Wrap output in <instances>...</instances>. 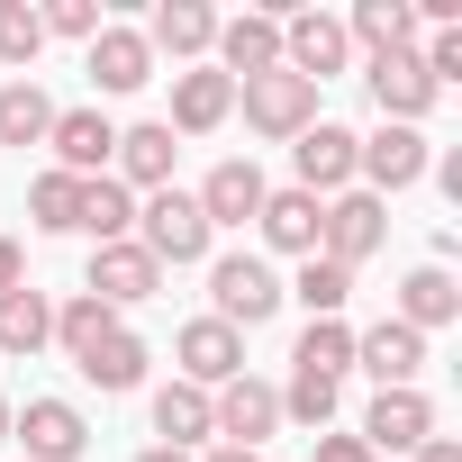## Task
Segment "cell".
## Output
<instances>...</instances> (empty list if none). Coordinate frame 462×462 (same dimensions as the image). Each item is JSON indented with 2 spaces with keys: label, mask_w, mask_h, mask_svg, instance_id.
Returning a JSON list of instances; mask_svg holds the SVG:
<instances>
[{
  "label": "cell",
  "mask_w": 462,
  "mask_h": 462,
  "mask_svg": "<svg viewBox=\"0 0 462 462\" xmlns=\"http://www.w3.org/2000/svg\"><path fill=\"white\" fill-rule=\"evenodd\" d=\"M309 381H345L354 372V336L336 327V318H309V336H300V354H291Z\"/></svg>",
  "instance_id": "cell-26"
},
{
  "label": "cell",
  "mask_w": 462,
  "mask_h": 462,
  "mask_svg": "<svg viewBox=\"0 0 462 462\" xmlns=\"http://www.w3.org/2000/svg\"><path fill=\"white\" fill-rule=\"evenodd\" d=\"M354 145H363L354 127H309V136H300V190H309V199L336 190V181L354 172Z\"/></svg>",
  "instance_id": "cell-19"
},
{
  "label": "cell",
  "mask_w": 462,
  "mask_h": 462,
  "mask_svg": "<svg viewBox=\"0 0 462 462\" xmlns=\"http://www.w3.org/2000/svg\"><path fill=\"white\" fill-rule=\"evenodd\" d=\"M109 327H118V318H109L100 300H73V309H55V336H64V354H73V363H82V354H91Z\"/></svg>",
  "instance_id": "cell-34"
},
{
  "label": "cell",
  "mask_w": 462,
  "mask_h": 462,
  "mask_svg": "<svg viewBox=\"0 0 462 462\" xmlns=\"http://www.w3.org/2000/svg\"><path fill=\"white\" fill-rule=\"evenodd\" d=\"M208 408H217V435H226V444H245V453H254V444L282 426V390H273V381H245V372L226 381Z\"/></svg>",
  "instance_id": "cell-4"
},
{
  "label": "cell",
  "mask_w": 462,
  "mask_h": 462,
  "mask_svg": "<svg viewBox=\"0 0 462 462\" xmlns=\"http://www.w3.org/2000/svg\"><path fill=\"white\" fill-rule=\"evenodd\" d=\"M0 291H19V245L0 236Z\"/></svg>",
  "instance_id": "cell-39"
},
{
  "label": "cell",
  "mask_w": 462,
  "mask_h": 462,
  "mask_svg": "<svg viewBox=\"0 0 462 462\" xmlns=\"http://www.w3.org/2000/svg\"><path fill=\"white\" fill-rule=\"evenodd\" d=\"M453 309H462V291H453V273H444V263H426V273L408 282V300H399V327H417V336H426V327H444Z\"/></svg>",
  "instance_id": "cell-25"
},
{
  "label": "cell",
  "mask_w": 462,
  "mask_h": 462,
  "mask_svg": "<svg viewBox=\"0 0 462 462\" xmlns=\"http://www.w3.org/2000/svg\"><path fill=\"white\" fill-rule=\"evenodd\" d=\"M181 372H190V390H226L245 372V345H236V327H217V318H199V327H181Z\"/></svg>",
  "instance_id": "cell-8"
},
{
  "label": "cell",
  "mask_w": 462,
  "mask_h": 462,
  "mask_svg": "<svg viewBox=\"0 0 462 462\" xmlns=\"http://www.w3.org/2000/svg\"><path fill=\"white\" fill-rule=\"evenodd\" d=\"M263 236L282 254H318V199L309 190H263Z\"/></svg>",
  "instance_id": "cell-22"
},
{
  "label": "cell",
  "mask_w": 462,
  "mask_h": 462,
  "mask_svg": "<svg viewBox=\"0 0 462 462\" xmlns=\"http://www.w3.org/2000/svg\"><path fill=\"white\" fill-rule=\"evenodd\" d=\"M46 336H55V309H46L28 282H19V291H0V354H37Z\"/></svg>",
  "instance_id": "cell-23"
},
{
  "label": "cell",
  "mask_w": 462,
  "mask_h": 462,
  "mask_svg": "<svg viewBox=\"0 0 462 462\" xmlns=\"http://www.w3.org/2000/svg\"><path fill=\"white\" fill-rule=\"evenodd\" d=\"M82 381H100V390H136V381H145V345H136L127 327H109V336L82 354Z\"/></svg>",
  "instance_id": "cell-24"
},
{
  "label": "cell",
  "mask_w": 462,
  "mask_h": 462,
  "mask_svg": "<svg viewBox=\"0 0 462 462\" xmlns=\"http://www.w3.org/2000/svg\"><path fill=\"white\" fill-rule=\"evenodd\" d=\"M91 82H100V91H136V82H154V46H145L136 28H100V37H91Z\"/></svg>",
  "instance_id": "cell-13"
},
{
  "label": "cell",
  "mask_w": 462,
  "mask_h": 462,
  "mask_svg": "<svg viewBox=\"0 0 462 462\" xmlns=\"http://www.w3.org/2000/svg\"><path fill=\"white\" fill-rule=\"evenodd\" d=\"M318 462H372V444H363V435H327V444H318Z\"/></svg>",
  "instance_id": "cell-37"
},
{
  "label": "cell",
  "mask_w": 462,
  "mask_h": 462,
  "mask_svg": "<svg viewBox=\"0 0 462 462\" xmlns=\"http://www.w3.org/2000/svg\"><path fill=\"white\" fill-rule=\"evenodd\" d=\"M46 28H55V37H100V10H91V0H55Z\"/></svg>",
  "instance_id": "cell-36"
},
{
  "label": "cell",
  "mask_w": 462,
  "mask_h": 462,
  "mask_svg": "<svg viewBox=\"0 0 462 462\" xmlns=\"http://www.w3.org/2000/svg\"><path fill=\"white\" fill-rule=\"evenodd\" d=\"M145 254L154 263H199L208 254V217H199L190 190H154L145 199Z\"/></svg>",
  "instance_id": "cell-3"
},
{
  "label": "cell",
  "mask_w": 462,
  "mask_h": 462,
  "mask_svg": "<svg viewBox=\"0 0 462 462\" xmlns=\"http://www.w3.org/2000/svg\"><path fill=\"white\" fill-rule=\"evenodd\" d=\"M354 37H363L372 55H408V37H417V10H399V0H363V10H354Z\"/></svg>",
  "instance_id": "cell-29"
},
{
  "label": "cell",
  "mask_w": 462,
  "mask_h": 462,
  "mask_svg": "<svg viewBox=\"0 0 462 462\" xmlns=\"http://www.w3.org/2000/svg\"><path fill=\"white\" fill-rule=\"evenodd\" d=\"M417 462H462V444H444V435H426V444H417Z\"/></svg>",
  "instance_id": "cell-38"
},
{
  "label": "cell",
  "mask_w": 462,
  "mask_h": 462,
  "mask_svg": "<svg viewBox=\"0 0 462 462\" xmlns=\"http://www.w3.org/2000/svg\"><path fill=\"white\" fill-rule=\"evenodd\" d=\"M217 46H226V82H254L282 64V19H226Z\"/></svg>",
  "instance_id": "cell-17"
},
{
  "label": "cell",
  "mask_w": 462,
  "mask_h": 462,
  "mask_svg": "<svg viewBox=\"0 0 462 462\" xmlns=\"http://www.w3.org/2000/svg\"><path fill=\"white\" fill-rule=\"evenodd\" d=\"M318 245H327V263H345V273H354V263L381 245V199H363V190H354V199L318 208Z\"/></svg>",
  "instance_id": "cell-7"
},
{
  "label": "cell",
  "mask_w": 462,
  "mask_h": 462,
  "mask_svg": "<svg viewBox=\"0 0 462 462\" xmlns=\"http://www.w3.org/2000/svg\"><path fill=\"white\" fill-rule=\"evenodd\" d=\"M354 363H372V372H381V390H408V372L426 363V336H417V327H399V318H381V327L354 345Z\"/></svg>",
  "instance_id": "cell-16"
},
{
  "label": "cell",
  "mask_w": 462,
  "mask_h": 462,
  "mask_svg": "<svg viewBox=\"0 0 462 462\" xmlns=\"http://www.w3.org/2000/svg\"><path fill=\"white\" fill-rule=\"evenodd\" d=\"M19 435H28V462H73V453L91 444V426H82V408H64V399H28V417H19Z\"/></svg>",
  "instance_id": "cell-11"
},
{
  "label": "cell",
  "mask_w": 462,
  "mask_h": 462,
  "mask_svg": "<svg viewBox=\"0 0 462 462\" xmlns=\"http://www.w3.org/2000/svg\"><path fill=\"white\" fill-rule=\"evenodd\" d=\"M217 37V19L199 10V0H163V10H154V46H172V55H199Z\"/></svg>",
  "instance_id": "cell-30"
},
{
  "label": "cell",
  "mask_w": 462,
  "mask_h": 462,
  "mask_svg": "<svg viewBox=\"0 0 462 462\" xmlns=\"http://www.w3.org/2000/svg\"><path fill=\"white\" fill-rule=\"evenodd\" d=\"M0 435H10V408H0Z\"/></svg>",
  "instance_id": "cell-42"
},
{
  "label": "cell",
  "mask_w": 462,
  "mask_h": 462,
  "mask_svg": "<svg viewBox=\"0 0 462 462\" xmlns=\"http://www.w3.org/2000/svg\"><path fill=\"white\" fill-rule=\"evenodd\" d=\"M154 273H163V263H154L145 245H127V236H118V245H100V254H91V300H100V309L154 300Z\"/></svg>",
  "instance_id": "cell-6"
},
{
  "label": "cell",
  "mask_w": 462,
  "mask_h": 462,
  "mask_svg": "<svg viewBox=\"0 0 462 462\" xmlns=\"http://www.w3.org/2000/svg\"><path fill=\"white\" fill-rule=\"evenodd\" d=\"M154 435L181 453V444H199V435H217V408H208V390H190V381H172V390H154Z\"/></svg>",
  "instance_id": "cell-20"
},
{
  "label": "cell",
  "mask_w": 462,
  "mask_h": 462,
  "mask_svg": "<svg viewBox=\"0 0 462 462\" xmlns=\"http://www.w3.org/2000/svg\"><path fill=\"white\" fill-rule=\"evenodd\" d=\"M28 208H37V226H82V181L73 172H46L28 190Z\"/></svg>",
  "instance_id": "cell-33"
},
{
  "label": "cell",
  "mask_w": 462,
  "mask_h": 462,
  "mask_svg": "<svg viewBox=\"0 0 462 462\" xmlns=\"http://www.w3.org/2000/svg\"><path fill=\"white\" fill-rule=\"evenodd\" d=\"M282 55H291V73H300V82H327V73L345 64V28H336L327 10H300V19L282 28Z\"/></svg>",
  "instance_id": "cell-9"
},
{
  "label": "cell",
  "mask_w": 462,
  "mask_h": 462,
  "mask_svg": "<svg viewBox=\"0 0 462 462\" xmlns=\"http://www.w3.org/2000/svg\"><path fill=\"white\" fill-rule=\"evenodd\" d=\"M245 118H254L263 136H309V127H318V82H300L291 64H273V73L245 82Z\"/></svg>",
  "instance_id": "cell-2"
},
{
  "label": "cell",
  "mask_w": 462,
  "mask_h": 462,
  "mask_svg": "<svg viewBox=\"0 0 462 462\" xmlns=\"http://www.w3.org/2000/svg\"><path fill=\"white\" fill-rule=\"evenodd\" d=\"M82 226H91L100 245H118L127 226H136V199H127V181H109V172H100V181H82Z\"/></svg>",
  "instance_id": "cell-28"
},
{
  "label": "cell",
  "mask_w": 462,
  "mask_h": 462,
  "mask_svg": "<svg viewBox=\"0 0 462 462\" xmlns=\"http://www.w3.org/2000/svg\"><path fill=\"white\" fill-rule=\"evenodd\" d=\"M208 462H254V453H245V444H217V453H208Z\"/></svg>",
  "instance_id": "cell-40"
},
{
  "label": "cell",
  "mask_w": 462,
  "mask_h": 462,
  "mask_svg": "<svg viewBox=\"0 0 462 462\" xmlns=\"http://www.w3.org/2000/svg\"><path fill=\"white\" fill-rule=\"evenodd\" d=\"M46 136H55V154H64V172H73V181H100V163L118 154V127H109L100 109H55V127H46Z\"/></svg>",
  "instance_id": "cell-5"
},
{
  "label": "cell",
  "mask_w": 462,
  "mask_h": 462,
  "mask_svg": "<svg viewBox=\"0 0 462 462\" xmlns=\"http://www.w3.org/2000/svg\"><path fill=\"white\" fill-rule=\"evenodd\" d=\"M282 417H300V426H327V417H336V381H309V372H291V390H282Z\"/></svg>",
  "instance_id": "cell-35"
},
{
  "label": "cell",
  "mask_w": 462,
  "mask_h": 462,
  "mask_svg": "<svg viewBox=\"0 0 462 462\" xmlns=\"http://www.w3.org/2000/svg\"><path fill=\"white\" fill-rule=\"evenodd\" d=\"M199 217H208V226H245V217H263V172H254V163H217V172L199 181Z\"/></svg>",
  "instance_id": "cell-12"
},
{
  "label": "cell",
  "mask_w": 462,
  "mask_h": 462,
  "mask_svg": "<svg viewBox=\"0 0 462 462\" xmlns=\"http://www.w3.org/2000/svg\"><path fill=\"white\" fill-rule=\"evenodd\" d=\"M372 100L408 127V118L435 100V82H426V64H417V55H372Z\"/></svg>",
  "instance_id": "cell-18"
},
{
  "label": "cell",
  "mask_w": 462,
  "mask_h": 462,
  "mask_svg": "<svg viewBox=\"0 0 462 462\" xmlns=\"http://www.w3.org/2000/svg\"><path fill=\"white\" fill-rule=\"evenodd\" d=\"M354 163H363L381 190H408V181L426 172V136H417V127H381L372 145H354Z\"/></svg>",
  "instance_id": "cell-15"
},
{
  "label": "cell",
  "mask_w": 462,
  "mask_h": 462,
  "mask_svg": "<svg viewBox=\"0 0 462 462\" xmlns=\"http://www.w3.org/2000/svg\"><path fill=\"white\" fill-rule=\"evenodd\" d=\"M300 300H309V318H336V309L354 300V273L327 263V254H309V263H300Z\"/></svg>",
  "instance_id": "cell-31"
},
{
  "label": "cell",
  "mask_w": 462,
  "mask_h": 462,
  "mask_svg": "<svg viewBox=\"0 0 462 462\" xmlns=\"http://www.w3.org/2000/svg\"><path fill=\"white\" fill-rule=\"evenodd\" d=\"M426 435H435V408L417 390H381L372 417H363V444H390V453H417Z\"/></svg>",
  "instance_id": "cell-10"
},
{
  "label": "cell",
  "mask_w": 462,
  "mask_h": 462,
  "mask_svg": "<svg viewBox=\"0 0 462 462\" xmlns=\"http://www.w3.org/2000/svg\"><path fill=\"white\" fill-rule=\"evenodd\" d=\"M46 46V19L28 10V0H0V64H28Z\"/></svg>",
  "instance_id": "cell-32"
},
{
  "label": "cell",
  "mask_w": 462,
  "mask_h": 462,
  "mask_svg": "<svg viewBox=\"0 0 462 462\" xmlns=\"http://www.w3.org/2000/svg\"><path fill=\"white\" fill-rule=\"evenodd\" d=\"M226 109H236V82H226V73H181V82H172V118H163V127H181V136H208Z\"/></svg>",
  "instance_id": "cell-14"
},
{
  "label": "cell",
  "mask_w": 462,
  "mask_h": 462,
  "mask_svg": "<svg viewBox=\"0 0 462 462\" xmlns=\"http://www.w3.org/2000/svg\"><path fill=\"white\" fill-rule=\"evenodd\" d=\"M208 291H217V327H263L282 309V282L263 254H217L208 263Z\"/></svg>",
  "instance_id": "cell-1"
},
{
  "label": "cell",
  "mask_w": 462,
  "mask_h": 462,
  "mask_svg": "<svg viewBox=\"0 0 462 462\" xmlns=\"http://www.w3.org/2000/svg\"><path fill=\"white\" fill-rule=\"evenodd\" d=\"M136 462H181V453H172V444H154V453H136Z\"/></svg>",
  "instance_id": "cell-41"
},
{
  "label": "cell",
  "mask_w": 462,
  "mask_h": 462,
  "mask_svg": "<svg viewBox=\"0 0 462 462\" xmlns=\"http://www.w3.org/2000/svg\"><path fill=\"white\" fill-rule=\"evenodd\" d=\"M172 127L163 118H145V127H127L118 136V163H127V181H145V190H172Z\"/></svg>",
  "instance_id": "cell-21"
},
{
  "label": "cell",
  "mask_w": 462,
  "mask_h": 462,
  "mask_svg": "<svg viewBox=\"0 0 462 462\" xmlns=\"http://www.w3.org/2000/svg\"><path fill=\"white\" fill-rule=\"evenodd\" d=\"M55 127V100L37 91V82H10V91H0V145H37Z\"/></svg>",
  "instance_id": "cell-27"
}]
</instances>
